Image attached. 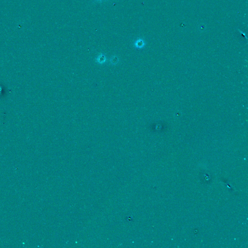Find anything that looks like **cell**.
<instances>
[{
    "label": "cell",
    "instance_id": "obj_1",
    "mask_svg": "<svg viewBox=\"0 0 248 248\" xmlns=\"http://www.w3.org/2000/svg\"><path fill=\"white\" fill-rule=\"evenodd\" d=\"M135 46L137 48H141L144 46V41L142 39H137L134 43Z\"/></svg>",
    "mask_w": 248,
    "mask_h": 248
},
{
    "label": "cell",
    "instance_id": "obj_2",
    "mask_svg": "<svg viewBox=\"0 0 248 248\" xmlns=\"http://www.w3.org/2000/svg\"><path fill=\"white\" fill-rule=\"evenodd\" d=\"M98 1H101V0H98Z\"/></svg>",
    "mask_w": 248,
    "mask_h": 248
}]
</instances>
